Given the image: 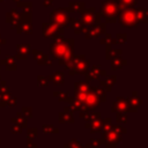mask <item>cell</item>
<instances>
[{"label": "cell", "instance_id": "obj_1", "mask_svg": "<svg viewBox=\"0 0 148 148\" xmlns=\"http://www.w3.org/2000/svg\"><path fill=\"white\" fill-rule=\"evenodd\" d=\"M135 21V15L132 10H126L123 14V22L125 25H132Z\"/></svg>", "mask_w": 148, "mask_h": 148}]
</instances>
